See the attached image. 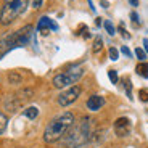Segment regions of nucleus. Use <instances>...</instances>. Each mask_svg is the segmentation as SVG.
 Instances as JSON below:
<instances>
[{"label": "nucleus", "instance_id": "nucleus-10", "mask_svg": "<svg viewBox=\"0 0 148 148\" xmlns=\"http://www.w3.org/2000/svg\"><path fill=\"white\" fill-rule=\"evenodd\" d=\"M103 105H105L103 97L101 95H92V97H89V100H87V110L95 113V111H100Z\"/></svg>", "mask_w": 148, "mask_h": 148}, {"label": "nucleus", "instance_id": "nucleus-30", "mask_svg": "<svg viewBox=\"0 0 148 148\" xmlns=\"http://www.w3.org/2000/svg\"><path fill=\"white\" fill-rule=\"evenodd\" d=\"M0 10H2V7H0Z\"/></svg>", "mask_w": 148, "mask_h": 148}, {"label": "nucleus", "instance_id": "nucleus-7", "mask_svg": "<svg viewBox=\"0 0 148 148\" xmlns=\"http://www.w3.org/2000/svg\"><path fill=\"white\" fill-rule=\"evenodd\" d=\"M13 48H18V42H16L15 32H8V34L0 37V60L3 58L7 53H10Z\"/></svg>", "mask_w": 148, "mask_h": 148}, {"label": "nucleus", "instance_id": "nucleus-1", "mask_svg": "<svg viewBox=\"0 0 148 148\" xmlns=\"http://www.w3.org/2000/svg\"><path fill=\"white\" fill-rule=\"evenodd\" d=\"M74 122H76V116L71 111H64L61 114L55 116L53 119L48 121L44 130V142L45 143H55V142L61 140L66 135V132L71 129Z\"/></svg>", "mask_w": 148, "mask_h": 148}, {"label": "nucleus", "instance_id": "nucleus-19", "mask_svg": "<svg viewBox=\"0 0 148 148\" xmlns=\"http://www.w3.org/2000/svg\"><path fill=\"white\" fill-rule=\"evenodd\" d=\"M135 55H137V58L140 60V61H145V60H147V52L142 50V48H135Z\"/></svg>", "mask_w": 148, "mask_h": 148}, {"label": "nucleus", "instance_id": "nucleus-17", "mask_svg": "<svg viewBox=\"0 0 148 148\" xmlns=\"http://www.w3.org/2000/svg\"><path fill=\"white\" fill-rule=\"evenodd\" d=\"M108 53H110V60H113V61H116V60L119 58V50L114 47H111L110 50H108Z\"/></svg>", "mask_w": 148, "mask_h": 148}, {"label": "nucleus", "instance_id": "nucleus-22", "mask_svg": "<svg viewBox=\"0 0 148 148\" xmlns=\"http://www.w3.org/2000/svg\"><path fill=\"white\" fill-rule=\"evenodd\" d=\"M130 19H132V23H135V24H140V19H138V15L137 13H135V11H132V13H130Z\"/></svg>", "mask_w": 148, "mask_h": 148}, {"label": "nucleus", "instance_id": "nucleus-28", "mask_svg": "<svg viewBox=\"0 0 148 148\" xmlns=\"http://www.w3.org/2000/svg\"><path fill=\"white\" fill-rule=\"evenodd\" d=\"M137 3H138V0H130V5L132 7H137Z\"/></svg>", "mask_w": 148, "mask_h": 148}, {"label": "nucleus", "instance_id": "nucleus-16", "mask_svg": "<svg viewBox=\"0 0 148 148\" xmlns=\"http://www.w3.org/2000/svg\"><path fill=\"white\" fill-rule=\"evenodd\" d=\"M103 26H105V29H106V32L110 34V36H114L116 34V29H114V26H113V23H111L110 19H105Z\"/></svg>", "mask_w": 148, "mask_h": 148}, {"label": "nucleus", "instance_id": "nucleus-4", "mask_svg": "<svg viewBox=\"0 0 148 148\" xmlns=\"http://www.w3.org/2000/svg\"><path fill=\"white\" fill-rule=\"evenodd\" d=\"M84 76V68L82 66H71L68 71H64V73H60L56 74L55 77H53L52 84L55 89H64V87H71V85H74L76 82L79 81V79Z\"/></svg>", "mask_w": 148, "mask_h": 148}, {"label": "nucleus", "instance_id": "nucleus-20", "mask_svg": "<svg viewBox=\"0 0 148 148\" xmlns=\"http://www.w3.org/2000/svg\"><path fill=\"white\" fill-rule=\"evenodd\" d=\"M138 95H140V100L143 101H148V90L147 89H140V92H138Z\"/></svg>", "mask_w": 148, "mask_h": 148}, {"label": "nucleus", "instance_id": "nucleus-14", "mask_svg": "<svg viewBox=\"0 0 148 148\" xmlns=\"http://www.w3.org/2000/svg\"><path fill=\"white\" fill-rule=\"evenodd\" d=\"M7 126H8V118H7V114H5V113H2V111H0V135L5 132Z\"/></svg>", "mask_w": 148, "mask_h": 148}, {"label": "nucleus", "instance_id": "nucleus-5", "mask_svg": "<svg viewBox=\"0 0 148 148\" xmlns=\"http://www.w3.org/2000/svg\"><path fill=\"white\" fill-rule=\"evenodd\" d=\"M32 95H34L32 89H23V90H19L18 93H15V95L7 97V100H5V108H7L8 111H16L23 103H24V101L31 100Z\"/></svg>", "mask_w": 148, "mask_h": 148}, {"label": "nucleus", "instance_id": "nucleus-27", "mask_svg": "<svg viewBox=\"0 0 148 148\" xmlns=\"http://www.w3.org/2000/svg\"><path fill=\"white\" fill-rule=\"evenodd\" d=\"M100 5H101V7H103V8H108V7H110V5H108V2H103V0H101V2H100Z\"/></svg>", "mask_w": 148, "mask_h": 148}, {"label": "nucleus", "instance_id": "nucleus-3", "mask_svg": "<svg viewBox=\"0 0 148 148\" xmlns=\"http://www.w3.org/2000/svg\"><path fill=\"white\" fill-rule=\"evenodd\" d=\"M29 0H5L0 10V23L3 26H10L23 11L26 10Z\"/></svg>", "mask_w": 148, "mask_h": 148}, {"label": "nucleus", "instance_id": "nucleus-18", "mask_svg": "<svg viewBox=\"0 0 148 148\" xmlns=\"http://www.w3.org/2000/svg\"><path fill=\"white\" fill-rule=\"evenodd\" d=\"M108 77H110L111 84H118V73L114 69H110L108 71Z\"/></svg>", "mask_w": 148, "mask_h": 148}, {"label": "nucleus", "instance_id": "nucleus-24", "mask_svg": "<svg viewBox=\"0 0 148 148\" xmlns=\"http://www.w3.org/2000/svg\"><path fill=\"white\" fill-rule=\"evenodd\" d=\"M42 3H44V0H34V2H32V8L39 10V8L42 7Z\"/></svg>", "mask_w": 148, "mask_h": 148}, {"label": "nucleus", "instance_id": "nucleus-15", "mask_svg": "<svg viewBox=\"0 0 148 148\" xmlns=\"http://www.w3.org/2000/svg\"><path fill=\"white\" fill-rule=\"evenodd\" d=\"M101 48H103V39H101L100 36H97V37H95V42H93L92 50H93V53H98Z\"/></svg>", "mask_w": 148, "mask_h": 148}, {"label": "nucleus", "instance_id": "nucleus-21", "mask_svg": "<svg viewBox=\"0 0 148 148\" xmlns=\"http://www.w3.org/2000/svg\"><path fill=\"white\" fill-rule=\"evenodd\" d=\"M126 92H127V97L132 98V85H130V81L126 79Z\"/></svg>", "mask_w": 148, "mask_h": 148}, {"label": "nucleus", "instance_id": "nucleus-6", "mask_svg": "<svg viewBox=\"0 0 148 148\" xmlns=\"http://www.w3.org/2000/svg\"><path fill=\"white\" fill-rule=\"evenodd\" d=\"M82 89L81 85H71V87H68L64 92H61L58 95V105L60 106H69V105H73L74 101L79 98V95H81Z\"/></svg>", "mask_w": 148, "mask_h": 148}, {"label": "nucleus", "instance_id": "nucleus-9", "mask_svg": "<svg viewBox=\"0 0 148 148\" xmlns=\"http://www.w3.org/2000/svg\"><path fill=\"white\" fill-rule=\"evenodd\" d=\"M37 29L40 31L44 36H47V34H48V29L58 31V24H56L53 19H50L48 16H42V18L39 19V23H37Z\"/></svg>", "mask_w": 148, "mask_h": 148}, {"label": "nucleus", "instance_id": "nucleus-26", "mask_svg": "<svg viewBox=\"0 0 148 148\" xmlns=\"http://www.w3.org/2000/svg\"><path fill=\"white\" fill-rule=\"evenodd\" d=\"M143 48H145V52L148 53V39H143Z\"/></svg>", "mask_w": 148, "mask_h": 148}, {"label": "nucleus", "instance_id": "nucleus-8", "mask_svg": "<svg viewBox=\"0 0 148 148\" xmlns=\"http://www.w3.org/2000/svg\"><path fill=\"white\" fill-rule=\"evenodd\" d=\"M130 130H132V122L129 118L122 116V118H118L114 121V134L118 137H127Z\"/></svg>", "mask_w": 148, "mask_h": 148}, {"label": "nucleus", "instance_id": "nucleus-11", "mask_svg": "<svg viewBox=\"0 0 148 148\" xmlns=\"http://www.w3.org/2000/svg\"><path fill=\"white\" fill-rule=\"evenodd\" d=\"M8 82H10L11 85H19V84L23 82L21 74H18L16 71H11V73H8Z\"/></svg>", "mask_w": 148, "mask_h": 148}, {"label": "nucleus", "instance_id": "nucleus-2", "mask_svg": "<svg viewBox=\"0 0 148 148\" xmlns=\"http://www.w3.org/2000/svg\"><path fill=\"white\" fill-rule=\"evenodd\" d=\"M92 126H93V119L89 118V116H84V118H81L79 122H74L64 135V147L79 148L82 145H85L87 142H90Z\"/></svg>", "mask_w": 148, "mask_h": 148}, {"label": "nucleus", "instance_id": "nucleus-13", "mask_svg": "<svg viewBox=\"0 0 148 148\" xmlns=\"http://www.w3.org/2000/svg\"><path fill=\"white\" fill-rule=\"evenodd\" d=\"M23 114L26 116L27 119H36L37 114H39V108H36V106H27L26 110L23 111Z\"/></svg>", "mask_w": 148, "mask_h": 148}, {"label": "nucleus", "instance_id": "nucleus-25", "mask_svg": "<svg viewBox=\"0 0 148 148\" xmlns=\"http://www.w3.org/2000/svg\"><path fill=\"white\" fill-rule=\"evenodd\" d=\"M119 31H121V34H122V37H126V39H129V34H127V31L126 29H124V27H122V24H121V26H119Z\"/></svg>", "mask_w": 148, "mask_h": 148}, {"label": "nucleus", "instance_id": "nucleus-29", "mask_svg": "<svg viewBox=\"0 0 148 148\" xmlns=\"http://www.w3.org/2000/svg\"><path fill=\"white\" fill-rule=\"evenodd\" d=\"M95 23H97V26H100V24H101V18H97Z\"/></svg>", "mask_w": 148, "mask_h": 148}, {"label": "nucleus", "instance_id": "nucleus-12", "mask_svg": "<svg viewBox=\"0 0 148 148\" xmlns=\"http://www.w3.org/2000/svg\"><path fill=\"white\" fill-rule=\"evenodd\" d=\"M135 71H137L138 76H142V77H147V79H148V63H145V61H140V63L137 64V68H135Z\"/></svg>", "mask_w": 148, "mask_h": 148}, {"label": "nucleus", "instance_id": "nucleus-23", "mask_svg": "<svg viewBox=\"0 0 148 148\" xmlns=\"http://www.w3.org/2000/svg\"><path fill=\"white\" fill-rule=\"evenodd\" d=\"M121 53H122V55H126L127 58H130V56H132V52H130L126 45H124V47H121Z\"/></svg>", "mask_w": 148, "mask_h": 148}]
</instances>
